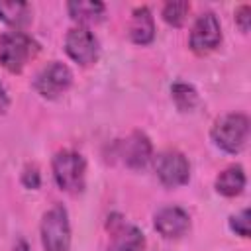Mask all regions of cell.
<instances>
[{"mask_svg":"<svg viewBox=\"0 0 251 251\" xmlns=\"http://www.w3.org/2000/svg\"><path fill=\"white\" fill-rule=\"evenodd\" d=\"M51 171L57 186L67 194H80L86 186V159L75 149H61L53 155Z\"/></svg>","mask_w":251,"mask_h":251,"instance_id":"obj_1","label":"cell"},{"mask_svg":"<svg viewBox=\"0 0 251 251\" xmlns=\"http://www.w3.org/2000/svg\"><path fill=\"white\" fill-rule=\"evenodd\" d=\"M210 139L224 153L235 155V153L243 151V147L247 145V139H249L247 114L231 112V114H224L222 118H218L210 129Z\"/></svg>","mask_w":251,"mask_h":251,"instance_id":"obj_2","label":"cell"},{"mask_svg":"<svg viewBox=\"0 0 251 251\" xmlns=\"http://www.w3.org/2000/svg\"><path fill=\"white\" fill-rule=\"evenodd\" d=\"M37 53L39 43L25 31L12 29L0 35V65L12 75L22 73L24 67L37 57Z\"/></svg>","mask_w":251,"mask_h":251,"instance_id":"obj_3","label":"cell"},{"mask_svg":"<svg viewBox=\"0 0 251 251\" xmlns=\"http://www.w3.org/2000/svg\"><path fill=\"white\" fill-rule=\"evenodd\" d=\"M39 239L43 251H71V218L63 204H55L43 212L39 224Z\"/></svg>","mask_w":251,"mask_h":251,"instance_id":"obj_4","label":"cell"},{"mask_svg":"<svg viewBox=\"0 0 251 251\" xmlns=\"http://www.w3.org/2000/svg\"><path fill=\"white\" fill-rule=\"evenodd\" d=\"M153 163L155 175L167 188H178L184 186L190 180V163L186 155L178 149H165L157 153Z\"/></svg>","mask_w":251,"mask_h":251,"instance_id":"obj_5","label":"cell"},{"mask_svg":"<svg viewBox=\"0 0 251 251\" xmlns=\"http://www.w3.org/2000/svg\"><path fill=\"white\" fill-rule=\"evenodd\" d=\"M73 84V71L69 65L61 61H51L43 69L37 71V75L31 80L33 90L47 100H55L61 94H65Z\"/></svg>","mask_w":251,"mask_h":251,"instance_id":"obj_6","label":"cell"},{"mask_svg":"<svg viewBox=\"0 0 251 251\" xmlns=\"http://www.w3.org/2000/svg\"><path fill=\"white\" fill-rule=\"evenodd\" d=\"M65 53L80 67H90L100 57V41L88 25H75L65 35Z\"/></svg>","mask_w":251,"mask_h":251,"instance_id":"obj_7","label":"cell"},{"mask_svg":"<svg viewBox=\"0 0 251 251\" xmlns=\"http://www.w3.org/2000/svg\"><path fill=\"white\" fill-rule=\"evenodd\" d=\"M222 43V25L218 16L212 10L202 12L190 29L188 35V47L196 55H208Z\"/></svg>","mask_w":251,"mask_h":251,"instance_id":"obj_8","label":"cell"},{"mask_svg":"<svg viewBox=\"0 0 251 251\" xmlns=\"http://www.w3.org/2000/svg\"><path fill=\"white\" fill-rule=\"evenodd\" d=\"M118 157H122L124 165L133 171L147 167V163L153 159V143L149 135L141 129L131 131L126 139L118 143Z\"/></svg>","mask_w":251,"mask_h":251,"instance_id":"obj_9","label":"cell"},{"mask_svg":"<svg viewBox=\"0 0 251 251\" xmlns=\"http://www.w3.org/2000/svg\"><path fill=\"white\" fill-rule=\"evenodd\" d=\"M153 227L165 239H178L190 229V214L180 206H163L153 216Z\"/></svg>","mask_w":251,"mask_h":251,"instance_id":"obj_10","label":"cell"},{"mask_svg":"<svg viewBox=\"0 0 251 251\" xmlns=\"http://www.w3.org/2000/svg\"><path fill=\"white\" fill-rule=\"evenodd\" d=\"M106 251H145V235L137 226L120 220L112 227V241Z\"/></svg>","mask_w":251,"mask_h":251,"instance_id":"obj_11","label":"cell"},{"mask_svg":"<svg viewBox=\"0 0 251 251\" xmlns=\"http://www.w3.org/2000/svg\"><path fill=\"white\" fill-rule=\"evenodd\" d=\"M129 39L137 45H149L155 39V18L147 6H137L129 20Z\"/></svg>","mask_w":251,"mask_h":251,"instance_id":"obj_12","label":"cell"},{"mask_svg":"<svg viewBox=\"0 0 251 251\" xmlns=\"http://www.w3.org/2000/svg\"><path fill=\"white\" fill-rule=\"evenodd\" d=\"M247 184V176L241 165H229L224 171L218 173L216 180H214V188L218 194L226 196V198H235L245 190Z\"/></svg>","mask_w":251,"mask_h":251,"instance_id":"obj_13","label":"cell"},{"mask_svg":"<svg viewBox=\"0 0 251 251\" xmlns=\"http://www.w3.org/2000/svg\"><path fill=\"white\" fill-rule=\"evenodd\" d=\"M67 12L75 22H78V25H88L104 18L106 4L98 0H73L67 4Z\"/></svg>","mask_w":251,"mask_h":251,"instance_id":"obj_14","label":"cell"},{"mask_svg":"<svg viewBox=\"0 0 251 251\" xmlns=\"http://www.w3.org/2000/svg\"><path fill=\"white\" fill-rule=\"evenodd\" d=\"M0 20L22 31L31 22V6L27 2H0Z\"/></svg>","mask_w":251,"mask_h":251,"instance_id":"obj_15","label":"cell"},{"mask_svg":"<svg viewBox=\"0 0 251 251\" xmlns=\"http://www.w3.org/2000/svg\"><path fill=\"white\" fill-rule=\"evenodd\" d=\"M171 96H173L175 106L180 112H190L198 104V92H196V88L192 84H188V82H182V80H176L171 86Z\"/></svg>","mask_w":251,"mask_h":251,"instance_id":"obj_16","label":"cell"},{"mask_svg":"<svg viewBox=\"0 0 251 251\" xmlns=\"http://www.w3.org/2000/svg\"><path fill=\"white\" fill-rule=\"evenodd\" d=\"M188 12H190V4L188 2H167L163 6V10H161V16L169 25L180 27L184 24Z\"/></svg>","mask_w":251,"mask_h":251,"instance_id":"obj_17","label":"cell"},{"mask_svg":"<svg viewBox=\"0 0 251 251\" xmlns=\"http://www.w3.org/2000/svg\"><path fill=\"white\" fill-rule=\"evenodd\" d=\"M227 226H229V229H231L235 235L247 239V237H249V210L243 208V210H239L237 214H231Z\"/></svg>","mask_w":251,"mask_h":251,"instance_id":"obj_18","label":"cell"},{"mask_svg":"<svg viewBox=\"0 0 251 251\" xmlns=\"http://www.w3.org/2000/svg\"><path fill=\"white\" fill-rule=\"evenodd\" d=\"M22 184L29 190H37L41 184V173L35 165H25L24 173H22Z\"/></svg>","mask_w":251,"mask_h":251,"instance_id":"obj_19","label":"cell"},{"mask_svg":"<svg viewBox=\"0 0 251 251\" xmlns=\"http://www.w3.org/2000/svg\"><path fill=\"white\" fill-rule=\"evenodd\" d=\"M235 24L241 31H249V25H251V6L249 4H241L235 8Z\"/></svg>","mask_w":251,"mask_h":251,"instance_id":"obj_20","label":"cell"},{"mask_svg":"<svg viewBox=\"0 0 251 251\" xmlns=\"http://www.w3.org/2000/svg\"><path fill=\"white\" fill-rule=\"evenodd\" d=\"M10 108V96H8V90L6 86L0 82V116H4Z\"/></svg>","mask_w":251,"mask_h":251,"instance_id":"obj_21","label":"cell"},{"mask_svg":"<svg viewBox=\"0 0 251 251\" xmlns=\"http://www.w3.org/2000/svg\"><path fill=\"white\" fill-rule=\"evenodd\" d=\"M14 251H27V243L25 241H20V247H16Z\"/></svg>","mask_w":251,"mask_h":251,"instance_id":"obj_22","label":"cell"}]
</instances>
